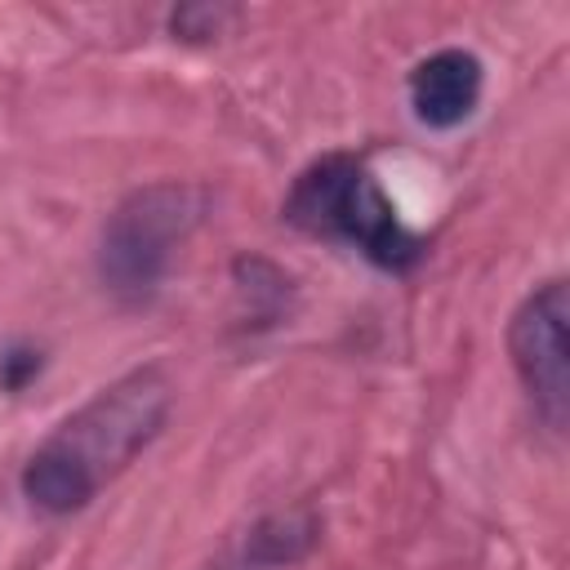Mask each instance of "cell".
<instances>
[{"label":"cell","instance_id":"6da1fadb","mask_svg":"<svg viewBox=\"0 0 570 570\" xmlns=\"http://www.w3.org/2000/svg\"><path fill=\"white\" fill-rule=\"evenodd\" d=\"M174 387L156 365H138L94 392L53 436L27 459L22 494L49 517L80 512L107 481H116L165 428Z\"/></svg>","mask_w":570,"mask_h":570},{"label":"cell","instance_id":"7a4b0ae2","mask_svg":"<svg viewBox=\"0 0 570 570\" xmlns=\"http://www.w3.org/2000/svg\"><path fill=\"white\" fill-rule=\"evenodd\" d=\"M285 218L307 236L347 240L370 263L392 267V272L410 267L423 254V240L396 218L387 191L347 151L321 156L316 165H307L294 178V187L285 196Z\"/></svg>","mask_w":570,"mask_h":570},{"label":"cell","instance_id":"3957f363","mask_svg":"<svg viewBox=\"0 0 570 570\" xmlns=\"http://www.w3.org/2000/svg\"><path fill=\"white\" fill-rule=\"evenodd\" d=\"M205 218V191L191 183H147L129 191L102 223L98 236V276L120 303H147L165 272L174 249L196 232Z\"/></svg>","mask_w":570,"mask_h":570},{"label":"cell","instance_id":"277c9868","mask_svg":"<svg viewBox=\"0 0 570 570\" xmlns=\"http://www.w3.org/2000/svg\"><path fill=\"white\" fill-rule=\"evenodd\" d=\"M566 321H570V294L566 281H543L521 298V307L508 321V352L517 365V379L525 383L539 419L561 432L570 414V356H566Z\"/></svg>","mask_w":570,"mask_h":570},{"label":"cell","instance_id":"5b68a950","mask_svg":"<svg viewBox=\"0 0 570 570\" xmlns=\"http://www.w3.org/2000/svg\"><path fill=\"white\" fill-rule=\"evenodd\" d=\"M481 58L468 49H436L410 71V107L428 129L463 125L481 102Z\"/></svg>","mask_w":570,"mask_h":570},{"label":"cell","instance_id":"8992f818","mask_svg":"<svg viewBox=\"0 0 570 570\" xmlns=\"http://www.w3.org/2000/svg\"><path fill=\"white\" fill-rule=\"evenodd\" d=\"M321 539V521L312 512H276L263 517L249 539H245V557L254 566H289L298 557H307Z\"/></svg>","mask_w":570,"mask_h":570},{"label":"cell","instance_id":"52a82bcc","mask_svg":"<svg viewBox=\"0 0 570 570\" xmlns=\"http://www.w3.org/2000/svg\"><path fill=\"white\" fill-rule=\"evenodd\" d=\"M31 374H40V352L36 347H9L0 356V387L18 392V387H27Z\"/></svg>","mask_w":570,"mask_h":570}]
</instances>
